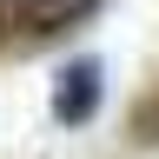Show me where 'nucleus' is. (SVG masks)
I'll return each instance as SVG.
<instances>
[{
	"instance_id": "nucleus-1",
	"label": "nucleus",
	"mask_w": 159,
	"mask_h": 159,
	"mask_svg": "<svg viewBox=\"0 0 159 159\" xmlns=\"http://www.w3.org/2000/svg\"><path fill=\"white\" fill-rule=\"evenodd\" d=\"M106 0H0V53H27L86 27Z\"/></svg>"
},
{
	"instance_id": "nucleus-2",
	"label": "nucleus",
	"mask_w": 159,
	"mask_h": 159,
	"mask_svg": "<svg viewBox=\"0 0 159 159\" xmlns=\"http://www.w3.org/2000/svg\"><path fill=\"white\" fill-rule=\"evenodd\" d=\"M99 113V60H73L53 86V119L60 126H86Z\"/></svg>"
},
{
	"instance_id": "nucleus-3",
	"label": "nucleus",
	"mask_w": 159,
	"mask_h": 159,
	"mask_svg": "<svg viewBox=\"0 0 159 159\" xmlns=\"http://www.w3.org/2000/svg\"><path fill=\"white\" fill-rule=\"evenodd\" d=\"M126 139L133 146H159V86H146L126 113Z\"/></svg>"
}]
</instances>
